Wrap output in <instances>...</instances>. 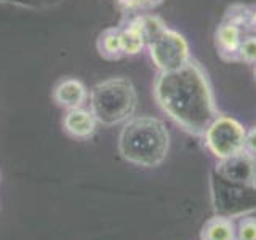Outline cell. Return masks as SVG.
Instances as JSON below:
<instances>
[{
	"mask_svg": "<svg viewBox=\"0 0 256 240\" xmlns=\"http://www.w3.org/2000/svg\"><path fill=\"white\" fill-rule=\"evenodd\" d=\"M154 98L174 124L194 136H204L220 116L206 72L192 58L176 70L158 72Z\"/></svg>",
	"mask_w": 256,
	"mask_h": 240,
	"instance_id": "obj_1",
	"label": "cell"
},
{
	"mask_svg": "<svg viewBox=\"0 0 256 240\" xmlns=\"http://www.w3.org/2000/svg\"><path fill=\"white\" fill-rule=\"evenodd\" d=\"M170 150V132L164 120L150 116L128 118L118 134V152L128 164L156 168Z\"/></svg>",
	"mask_w": 256,
	"mask_h": 240,
	"instance_id": "obj_2",
	"label": "cell"
},
{
	"mask_svg": "<svg viewBox=\"0 0 256 240\" xmlns=\"http://www.w3.org/2000/svg\"><path fill=\"white\" fill-rule=\"evenodd\" d=\"M138 106V93L126 77H112L96 84L90 93V110L104 126H116L132 118Z\"/></svg>",
	"mask_w": 256,
	"mask_h": 240,
	"instance_id": "obj_3",
	"label": "cell"
},
{
	"mask_svg": "<svg viewBox=\"0 0 256 240\" xmlns=\"http://www.w3.org/2000/svg\"><path fill=\"white\" fill-rule=\"evenodd\" d=\"M212 197L216 214L237 218L256 210V186L237 184L212 174Z\"/></svg>",
	"mask_w": 256,
	"mask_h": 240,
	"instance_id": "obj_4",
	"label": "cell"
},
{
	"mask_svg": "<svg viewBox=\"0 0 256 240\" xmlns=\"http://www.w3.org/2000/svg\"><path fill=\"white\" fill-rule=\"evenodd\" d=\"M245 126L230 116H218L204 133L205 146L218 160L245 150Z\"/></svg>",
	"mask_w": 256,
	"mask_h": 240,
	"instance_id": "obj_5",
	"label": "cell"
},
{
	"mask_svg": "<svg viewBox=\"0 0 256 240\" xmlns=\"http://www.w3.org/2000/svg\"><path fill=\"white\" fill-rule=\"evenodd\" d=\"M149 56L158 72H170L182 68L190 60L188 40L178 30L166 28L148 45Z\"/></svg>",
	"mask_w": 256,
	"mask_h": 240,
	"instance_id": "obj_6",
	"label": "cell"
},
{
	"mask_svg": "<svg viewBox=\"0 0 256 240\" xmlns=\"http://www.w3.org/2000/svg\"><path fill=\"white\" fill-rule=\"evenodd\" d=\"M213 173L230 182L256 186V157L242 150L232 157L218 160Z\"/></svg>",
	"mask_w": 256,
	"mask_h": 240,
	"instance_id": "obj_7",
	"label": "cell"
},
{
	"mask_svg": "<svg viewBox=\"0 0 256 240\" xmlns=\"http://www.w3.org/2000/svg\"><path fill=\"white\" fill-rule=\"evenodd\" d=\"M244 40V29L229 21H221L214 30V46L220 58L232 62L238 61V50Z\"/></svg>",
	"mask_w": 256,
	"mask_h": 240,
	"instance_id": "obj_8",
	"label": "cell"
},
{
	"mask_svg": "<svg viewBox=\"0 0 256 240\" xmlns=\"http://www.w3.org/2000/svg\"><path fill=\"white\" fill-rule=\"evenodd\" d=\"M88 98V88L78 78H61L53 88V100L64 109H77Z\"/></svg>",
	"mask_w": 256,
	"mask_h": 240,
	"instance_id": "obj_9",
	"label": "cell"
},
{
	"mask_svg": "<svg viewBox=\"0 0 256 240\" xmlns=\"http://www.w3.org/2000/svg\"><path fill=\"white\" fill-rule=\"evenodd\" d=\"M96 125H98V120L93 116V112L82 108L69 109L62 118L64 132L77 140H86L93 136L96 132Z\"/></svg>",
	"mask_w": 256,
	"mask_h": 240,
	"instance_id": "obj_10",
	"label": "cell"
},
{
	"mask_svg": "<svg viewBox=\"0 0 256 240\" xmlns=\"http://www.w3.org/2000/svg\"><path fill=\"white\" fill-rule=\"evenodd\" d=\"M120 42H122V50L125 56L138 54L146 46V38H144V32L140 21V13L133 14L124 26H120Z\"/></svg>",
	"mask_w": 256,
	"mask_h": 240,
	"instance_id": "obj_11",
	"label": "cell"
},
{
	"mask_svg": "<svg viewBox=\"0 0 256 240\" xmlns=\"http://www.w3.org/2000/svg\"><path fill=\"white\" fill-rule=\"evenodd\" d=\"M200 240H236V224L232 218L214 214L200 230Z\"/></svg>",
	"mask_w": 256,
	"mask_h": 240,
	"instance_id": "obj_12",
	"label": "cell"
},
{
	"mask_svg": "<svg viewBox=\"0 0 256 240\" xmlns=\"http://www.w3.org/2000/svg\"><path fill=\"white\" fill-rule=\"evenodd\" d=\"M96 50L104 60L116 61L124 58L122 42H120V26L106 28L96 38Z\"/></svg>",
	"mask_w": 256,
	"mask_h": 240,
	"instance_id": "obj_13",
	"label": "cell"
},
{
	"mask_svg": "<svg viewBox=\"0 0 256 240\" xmlns=\"http://www.w3.org/2000/svg\"><path fill=\"white\" fill-rule=\"evenodd\" d=\"M140 21H141V28L144 32V38H146V45L166 29L165 21L157 14L140 13Z\"/></svg>",
	"mask_w": 256,
	"mask_h": 240,
	"instance_id": "obj_14",
	"label": "cell"
},
{
	"mask_svg": "<svg viewBox=\"0 0 256 240\" xmlns=\"http://www.w3.org/2000/svg\"><path fill=\"white\" fill-rule=\"evenodd\" d=\"M252 8H248L246 5L242 4H236L230 5L226 14H224V21H229L232 24H236L240 29H250V22H252Z\"/></svg>",
	"mask_w": 256,
	"mask_h": 240,
	"instance_id": "obj_15",
	"label": "cell"
},
{
	"mask_svg": "<svg viewBox=\"0 0 256 240\" xmlns=\"http://www.w3.org/2000/svg\"><path fill=\"white\" fill-rule=\"evenodd\" d=\"M236 240H256V218L242 216L236 226Z\"/></svg>",
	"mask_w": 256,
	"mask_h": 240,
	"instance_id": "obj_16",
	"label": "cell"
},
{
	"mask_svg": "<svg viewBox=\"0 0 256 240\" xmlns=\"http://www.w3.org/2000/svg\"><path fill=\"white\" fill-rule=\"evenodd\" d=\"M238 61L245 64H256V34L244 37L238 50Z\"/></svg>",
	"mask_w": 256,
	"mask_h": 240,
	"instance_id": "obj_17",
	"label": "cell"
},
{
	"mask_svg": "<svg viewBox=\"0 0 256 240\" xmlns=\"http://www.w3.org/2000/svg\"><path fill=\"white\" fill-rule=\"evenodd\" d=\"M117 5L122 8L125 13H140L142 12L141 0H116Z\"/></svg>",
	"mask_w": 256,
	"mask_h": 240,
	"instance_id": "obj_18",
	"label": "cell"
},
{
	"mask_svg": "<svg viewBox=\"0 0 256 240\" xmlns=\"http://www.w3.org/2000/svg\"><path fill=\"white\" fill-rule=\"evenodd\" d=\"M245 150L250 152L252 156L256 157V126H252L250 130H246V134H245Z\"/></svg>",
	"mask_w": 256,
	"mask_h": 240,
	"instance_id": "obj_19",
	"label": "cell"
},
{
	"mask_svg": "<svg viewBox=\"0 0 256 240\" xmlns=\"http://www.w3.org/2000/svg\"><path fill=\"white\" fill-rule=\"evenodd\" d=\"M164 0H141V6H142V12L146 10H152V8L158 6L160 4H162Z\"/></svg>",
	"mask_w": 256,
	"mask_h": 240,
	"instance_id": "obj_20",
	"label": "cell"
},
{
	"mask_svg": "<svg viewBox=\"0 0 256 240\" xmlns=\"http://www.w3.org/2000/svg\"><path fill=\"white\" fill-rule=\"evenodd\" d=\"M250 29H252V30H256V8H253V12H252V22H250Z\"/></svg>",
	"mask_w": 256,
	"mask_h": 240,
	"instance_id": "obj_21",
	"label": "cell"
},
{
	"mask_svg": "<svg viewBox=\"0 0 256 240\" xmlns=\"http://www.w3.org/2000/svg\"><path fill=\"white\" fill-rule=\"evenodd\" d=\"M253 76H254V78H256V64H254V69H253Z\"/></svg>",
	"mask_w": 256,
	"mask_h": 240,
	"instance_id": "obj_22",
	"label": "cell"
}]
</instances>
